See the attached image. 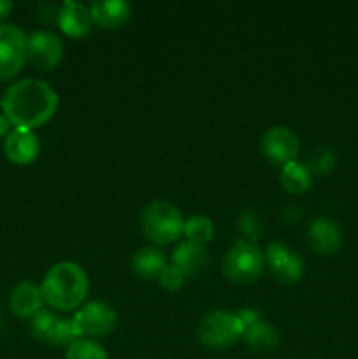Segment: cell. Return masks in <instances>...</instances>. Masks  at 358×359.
<instances>
[{
  "label": "cell",
  "instance_id": "6da1fadb",
  "mask_svg": "<svg viewBox=\"0 0 358 359\" xmlns=\"http://www.w3.org/2000/svg\"><path fill=\"white\" fill-rule=\"evenodd\" d=\"M58 104L55 88L37 77H25L13 83L0 100V107L11 126L32 132L55 116Z\"/></svg>",
  "mask_w": 358,
  "mask_h": 359
},
{
  "label": "cell",
  "instance_id": "7a4b0ae2",
  "mask_svg": "<svg viewBox=\"0 0 358 359\" xmlns=\"http://www.w3.org/2000/svg\"><path fill=\"white\" fill-rule=\"evenodd\" d=\"M39 287L46 304L58 311L69 312L81 307L88 294L90 280L79 263L60 262L46 272Z\"/></svg>",
  "mask_w": 358,
  "mask_h": 359
},
{
  "label": "cell",
  "instance_id": "3957f363",
  "mask_svg": "<svg viewBox=\"0 0 358 359\" xmlns=\"http://www.w3.org/2000/svg\"><path fill=\"white\" fill-rule=\"evenodd\" d=\"M185 217L178 205L167 200H153L140 212V230L158 245L171 244L183 235Z\"/></svg>",
  "mask_w": 358,
  "mask_h": 359
},
{
  "label": "cell",
  "instance_id": "277c9868",
  "mask_svg": "<svg viewBox=\"0 0 358 359\" xmlns=\"http://www.w3.org/2000/svg\"><path fill=\"white\" fill-rule=\"evenodd\" d=\"M265 266V255L262 249L246 238L232 244L223 259V273L235 284H251L260 279Z\"/></svg>",
  "mask_w": 358,
  "mask_h": 359
},
{
  "label": "cell",
  "instance_id": "5b68a950",
  "mask_svg": "<svg viewBox=\"0 0 358 359\" xmlns=\"http://www.w3.org/2000/svg\"><path fill=\"white\" fill-rule=\"evenodd\" d=\"M197 339L209 349H227L242 339V328L237 314L228 311H211L204 316L197 326Z\"/></svg>",
  "mask_w": 358,
  "mask_h": 359
},
{
  "label": "cell",
  "instance_id": "8992f818",
  "mask_svg": "<svg viewBox=\"0 0 358 359\" xmlns=\"http://www.w3.org/2000/svg\"><path fill=\"white\" fill-rule=\"evenodd\" d=\"M79 339L86 337H105L116 328L118 314L114 307L104 300H91L84 304L72 318Z\"/></svg>",
  "mask_w": 358,
  "mask_h": 359
},
{
  "label": "cell",
  "instance_id": "52a82bcc",
  "mask_svg": "<svg viewBox=\"0 0 358 359\" xmlns=\"http://www.w3.org/2000/svg\"><path fill=\"white\" fill-rule=\"evenodd\" d=\"M27 37L20 27L13 23L0 25V79L16 76L27 62Z\"/></svg>",
  "mask_w": 358,
  "mask_h": 359
},
{
  "label": "cell",
  "instance_id": "ba28073f",
  "mask_svg": "<svg viewBox=\"0 0 358 359\" xmlns=\"http://www.w3.org/2000/svg\"><path fill=\"white\" fill-rule=\"evenodd\" d=\"M262 154L274 165H286L297 160L300 140L288 126H270L260 140Z\"/></svg>",
  "mask_w": 358,
  "mask_h": 359
},
{
  "label": "cell",
  "instance_id": "9c48e42d",
  "mask_svg": "<svg viewBox=\"0 0 358 359\" xmlns=\"http://www.w3.org/2000/svg\"><path fill=\"white\" fill-rule=\"evenodd\" d=\"M265 266L283 284H297L304 276V259L281 242H272L265 249Z\"/></svg>",
  "mask_w": 358,
  "mask_h": 359
},
{
  "label": "cell",
  "instance_id": "30bf717a",
  "mask_svg": "<svg viewBox=\"0 0 358 359\" xmlns=\"http://www.w3.org/2000/svg\"><path fill=\"white\" fill-rule=\"evenodd\" d=\"M63 42L49 30L32 32L27 37V62L41 70H51L62 62Z\"/></svg>",
  "mask_w": 358,
  "mask_h": 359
},
{
  "label": "cell",
  "instance_id": "8fae6325",
  "mask_svg": "<svg viewBox=\"0 0 358 359\" xmlns=\"http://www.w3.org/2000/svg\"><path fill=\"white\" fill-rule=\"evenodd\" d=\"M309 245L321 256H333L343 245V230L337 221L330 217H318L307 228Z\"/></svg>",
  "mask_w": 358,
  "mask_h": 359
},
{
  "label": "cell",
  "instance_id": "7c38bea8",
  "mask_svg": "<svg viewBox=\"0 0 358 359\" xmlns=\"http://www.w3.org/2000/svg\"><path fill=\"white\" fill-rule=\"evenodd\" d=\"M4 153L11 163L28 165L37 160L39 153H41V142L32 130L14 128L6 135Z\"/></svg>",
  "mask_w": 358,
  "mask_h": 359
},
{
  "label": "cell",
  "instance_id": "4fadbf2b",
  "mask_svg": "<svg viewBox=\"0 0 358 359\" xmlns=\"http://www.w3.org/2000/svg\"><path fill=\"white\" fill-rule=\"evenodd\" d=\"M56 23L69 37H84L91 30L93 20L90 7L76 0H65L56 13Z\"/></svg>",
  "mask_w": 358,
  "mask_h": 359
},
{
  "label": "cell",
  "instance_id": "5bb4252c",
  "mask_svg": "<svg viewBox=\"0 0 358 359\" xmlns=\"http://www.w3.org/2000/svg\"><path fill=\"white\" fill-rule=\"evenodd\" d=\"M88 7L93 23L109 30L123 27L132 18V4L126 0H93Z\"/></svg>",
  "mask_w": 358,
  "mask_h": 359
},
{
  "label": "cell",
  "instance_id": "9a60e30c",
  "mask_svg": "<svg viewBox=\"0 0 358 359\" xmlns=\"http://www.w3.org/2000/svg\"><path fill=\"white\" fill-rule=\"evenodd\" d=\"M207 265H209V255L204 245L183 241L172 252V266H175L185 277L199 276L207 269Z\"/></svg>",
  "mask_w": 358,
  "mask_h": 359
},
{
  "label": "cell",
  "instance_id": "2e32d148",
  "mask_svg": "<svg viewBox=\"0 0 358 359\" xmlns=\"http://www.w3.org/2000/svg\"><path fill=\"white\" fill-rule=\"evenodd\" d=\"M9 307L18 318H34L44 307L41 287L34 283H28V280L20 283L11 293Z\"/></svg>",
  "mask_w": 358,
  "mask_h": 359
},
{
  "label": "cell",
  "instance_id": "e0dca14e",
  "mask_svg": "<svg viewBox=\"0 0 358 359\" xmlns=\"http://www.w3.org/2000/svg\"><path fill=\"white\" fill-rule=\"evenodd\" d=\"M165 266H167V262H165L164 252L157 248H142L132 256L133 273L142 280L158 279Z\"/></svg>",
  "mask_w": 358,
  "mask_h": 359
},
{
  "label": "cell",
  "instance_id": "ac0fdd59",
  "mask_svg": "<svg viewBox=\"0 0 358 359\" xmlns=\"http://www.w3.org/2000/svg\"><path fill=\"white\" fill-rule=\"evenodd\" d=\"M279 181L283 188L291 195H302L312 186V174L307 165L293 160L290 163L283 165L279 174Z\"/></svg>",
  "mask_w": 358,
  "mask_h": 359
},
{
  "label": "cell",
  "instance_id": "d6986e66",
  "mask_svg": "<svg viewBox=\"0 0 358 359\" xmlns=\"http://www.w3.org/2000/svg\"><path fill=\"white\" fill-rule=\"evenodd\" d=\"M246 346L253 351V353H272L279 347V333L274 326H270L269 323H258L256 326H253L251 330L242 335Z\"/></svg>",
  "mask_w": 358,
  "mask_h": 359
},
{
  "label": "cell",
  "instance_id": "ffe728a7",
  "mask_svg": "<svg viewBox=\"0 0 358 359\" xmlns=\"http://www.w3.org/2000/svg\"><path fill=\"white\" fill-rule=\"evenodd\" d=\"M214 223L211 217L199 214V216H192L185 219V228H183V235L186 241L193 242V244L206 245L214 238Z\"/></svg>",
  "mask_w": 358,
  "mask_h": 359
},
{
  "label": "cell",
  "instance_id": "44dd1931",
  "mask_svg": "<svg viewBox=\"0 0 358 359\" xmlns=\"http://www.w3.org/2000/svg\"><path fill=\"white\" fill-rule=\"evenodd\" d=\"M58 319L60 318H56L55 314H51V312L42 309L39 314H35L34 318H32L30 323V332L32 335H34V339L42 344H53V337H55Z\"/></svg>",
  "mask_w": 358,
  "mask_h": 359
},
{
  "label": "cell",
  "instance_id": "7402d4cb",
  "mask_svg": "<svg viewBox=\"0 0 358 359\" xmlns=\"http://www.w3.org/2000/svg\"><path fill=\"white\" fill-rule=\"evenodd\" d=\"M65 359H107V353L91 339H77L65 351Z\"/></svg>",
  "mask_w": 358,
  "mask_h": 359
},
{
  "label": "cell",
  "instance_id": "603a6c76",
  "mask_svg": "<svg viewBox=\"0 0 358 359\" xmlns=\"http://www.w3.org/2000/svg\"><path fill=\"white\" fill-rule=\"evenodd\" d=\"M239 230L242 231V235L246 237V241L255 242L263 231L262 217L256 214V210H253V209L244 210V212L239 216Z\"/></svg>",
  "mask_w": 358,
  "mask_h": 359
},
{
  "label": "cell",
  "instance_id": "cb8c5ba5",
  "mask_svg": "<svg viewBox=\"0 0 358 359\" xmlns=\"http://www.w3.org/2000/svg\"><path fill=\"white\" fill-rule=\"evenodd\" d=\"M336 167V151L329 146H321L312 153L311 163L307 165V168L316 174H329L332 168Z\"/></svg>",
  "mask_w": 358,
  "mask_h": 359
},
{
  "label": "cell",
  "instance_id": "d4e9b609",
  "mask_svg": "<svg viewBox=\"0 0 358 359\" xmlns=\"http://www.w3.org/2000/svg\"><path fill=\"white\" fill-rule=\"evenodd\" d=\"M158 283H160V286L164 287V290L178 291L179 287H183V284H185V276H183L175 266H165L164 272L158 277Z\"/></svg>",
  "mask_w": 358,
  "mask_h": 359
},
{
  "label": "cell",
  "instance_id": "484cf974",
  "mask_svg": "<svg viewBox=\"0 0 358 359\" xmlns=\"http://www.w3.org/2000/svg\"><path fill=\"white\" fill-rule=\"evenodd\" d=\"M235 314H237L239 323H241L242 335H244L248 330H251L253 326H256L258 323H262V316H260V312H256L255 309L244 307V309H241L239 312H235Z\"/></svg>",
  "mask_w": 358,
  "mask_h": 359
},
{
  "label": "cell",
  "instance_id": "4316f807",
  "mask_svg": "<svg viewBox=\"0 0 358 359\" xmlns=\"http://www.w3.org/2000/svg\"><path fill=\"white\" fill-rule=\"evenodd\" d=\"M11 11H13V2L11 0H0V25L9 16Z\"/></svg>",
  "mask_w": 358,
  "mask_h": 359
},
{
  "label": "cell",
  "instance_id": "83f0119b",
  "mask_svg": "<svg viewBox=\"0 0 358 359\" xmlns=\"http://www.w3.org/2000/svg\"><path fill=\"white\" fill-rule=\"evenodd\" d=\"M9 126H11V123L7 121L6 116L0 114V135H6V133H9Z\"/></svg>",
  "mask_w": 358,
  "mask_h": 359
},
{
  "label": "cell",
  "instance_id": "f1b7e54d",
  "mask_svg": "<svg viewBox=\"0 0 358 359\" xmlns=\"http://www.w3.org/2000/svg\"><path fill=\"white\" fill-rule=\"evenodd\" d=\"M0 326H2V314H0Z\"/></svg>",
  "mask_w": 358,
  "mask_h": 359
}]
</instances>
